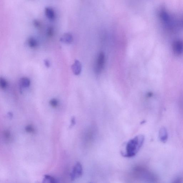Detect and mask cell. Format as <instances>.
Wrapping results in <instances>:
<instances>
[{"instance_id": "5", "label": "cell", "mask_w": 183, "mask_h": 183, "mask_svg": "<svg viewBox=\"0 0 183 183\" xmlns=\"http://www.w3.org/2000/svg\"><path fill=\"white\" fill-rule=\"evenodd\" d=\"M173 51L175 54L180 55L183 53V41L181 40H176L173 44Z\"/></svg>"}, {"instance_id": "15", "label": "cell", "mask_w": 183, "mask_h": 183, "mask_svg": "<svg viewBox=\"0 0 183 183\" xmlns=\"http://www.w3.org/2000/svg\"><path fill=\"white\" fill-rule=\"evenodd\" d=\"M3 136L5 140L7 141H10L11 139V134L10 131H5L3 132Z\"/></svg>"}, {"instance_id": "17", "label": "cell", "mask_w": 183, "mask_h": 183, "mask_svg": "<svg viewBox=\"0 0 183 183\" xmlns=\"http://www.w3.org/2000/svg\"><path fill=\"white\" fill-rule=\"evenodd\" d=\"M47 36L49 37H52L54 35V30L52 28L48 29L47 32Z\"/></svg>"}, {"instance_id": "9", "label": "cell", "mask_w": 183, "mask_h": 183, "mask_svg": "<svg viewBox=\"0 0 183 183\" xmlns=\"http://www.w3.org/2000/svg\"><path fill=\"white\" fill-rule=\"evenodd\" d=\"M60 41L66 44H70L73 41V37L70 33H66L61 37Z\"/></svg>"}, {"instance_id": "3", "label": "cell", "mask_w": 183, "mask_h": 183, "mask_svg": "<svg viewBox=\"0 0 183 183\" xmlns=\"http://www.w3.org/2000/svg\"><path fill=\"white\" fill-rule=\"evenodd\" d=\"M105 62V56L104 53H99L96 60L94 66V71L96 74L101 73L104 67Z\"/></svg>"}, {"instance_id": "14", "label": "cell", "mask_w": 183, "mask_h": 183, "mask_svg": "<svg viewBox=\"0 0 183 183\" xmlns=\"http://www.w3.org/2000/svg\"><path fill=\"white\" fill-rule=\"evenodd\" d=\"M25 130L26 132L31 133H34L36 132L34 127L30 125H27L25 128Z\"/></svg>"}, {"instance_id": "4", "label": "cell", "mask_w": 183, "mask_h": 183, "mask_svg": "<svg viewBox=\"0 0 183 183\" xmlns=\"http://www.w3.org/2000/svg\"><path fill=\"white\" fill-rule=\"evenodd\" d=\"M82 166L80 163L78 162L75 165L71 174V180H74L80 177L82 174Z\"/></svg>"}, {"instance_id": "1", "label": "cell", "mask_w": 183, "mask_h": 183, "mask_svg": "<svg viewBox=\"0 0 183 183\" xmlns=\"http://www.w3.org/2000/svg\"><path fill=\"white\" fill-rule=\"evenodd\" d=\"M145 139L144 135L140 134L128 141L121 152L122 155L123 157L127 158L134 157L142 146Z\"/></svg>"}, {"instance_id": "16", "label": "cell", "mask_w": 183, "mask_h": 183, "mask_svg": "<svg viewBox=\"0 0 183 183\" xmlns=\"http://www.w3.org/2000/svg\"><path fill=\"white\" fill-rule=\"evenodd\" d=\"M50 104L51 106L54 108L56 107L58 104V101L55 98H53L50 100Z\"/></svg>"}, {"instance_id": "8", "label": "cell", "mask_w": 183, "mask_h": 183, "mask_svg": "<svg viewBox=\"0 0 183 183\" xmlns=\"http://www.w3.org/2000/svg\"><path fill=\"white\" fill-rule=\"evenodd\" d=\"M73 72L76 75H78L81 74L82 70V66L79 61L78 60L75 61L72 66Z\"/></svg>"}, {"instance_id": "12", "label": "cell", "mask_w": 183, "mask_h": 183, "mask_svg": "<svg viewBox=\"0 0 183 183\" xmlns=\"http://www.w3.org/2000/svg\"><path fill=\"white\" fill-rule=\"evenodd\" d=\"M44 182H50V183H56L57 182V180L51 177L50 176L46 175L44 178Z\"/></svg>"}, {"instance_id": "18", "label": "cell", "mask_w": 183, "mask_h": 183, "mask_svg": "<svg viewBox=\"0 0 183 183\" xmlns=\"http://www.w3.org/2000/svg\"><path fill=\"white\" fill-rule=\"evenodd\" d=\"M44 63L46 67L49 68L50 67V62L48 59H46L44 60Z\"/></svg>"}, {"instance_id": "13", "label": "cell", "mask_w": 183, "mask_h": 183, "mask_svg": "<svg viewBox=\"0 0 183 183\" xmlns=\"http://www.w3.org/2000/svg\"><path fill=\"white\" fill-rule=\"evenodd\" d=\"M0 85H1V87L2 89H6L8 87L7 81L5 79L1 78L0 79Z\"/></svg>"}, {"instance_id": "6", "label": "cell", "mask_w": 183, "mask_h": 183, "mask_svg": "<svg viewBox=\"0 0 183 183\" xmlns=\"http://www.w3.org/2000/svg\"><path fill=\"white\" fill-rule=\"evenodd\" d=\"M45 14L46 18L50 21H54L56 18V13L52 7H46L45 9Z\"/></svg>"}, {"instance_id": "19", "label": "cell", "mask_w": 183, "mask_h": 183, "mask_svg": "<svg viewBox=\"0 0 183 183\" xmlns=\"http://www.w3.org/2000/svg\"><path fill=\"white\" fill-rule=\"evenodd\" d=\"M75 123V120L74 118H73L71 120V124L72 125H74Z\"/></svg>"}, {"instance_id": "11", "label": "cell", "mask_w": 183, "mask_h": 183, "mask_svg": "<svg viewBox=\"0 0 183 183\" xmlns=\"http://www.w3.org/2000/svg\"><path fill=\"white\" fill-rule=\"evenodd\" d=\"M30 79L27 78H23L20 80V84L22 87H28L30 86Z\"/></svg>"}, {"instance_id": "10", "label": "cell", "mask_w": 183, "mask_h": 183, "mask_svg": "<svg viewBox=\"0 0 183 183\" xmlns=\"http://www.w3.org/2000/svg\"><path fill=\"white\" fill-rule=\"evenodd\" d=\"M27 43L29 47L32 48H36L38 45V42L33 37H30L28 38Z\"/></svg>"}, {"instance_id": "2", "label": "cell", "mask_w": 183, "mask_h": 183, "mask_svg": "<svg viewBox=\"0 0 183 183\" xmlns=\"http://www.w3.org/2000/svg\"><path fill=\"white\" fill-rule=\"evenodd\" d=\"M158 15L163 25L167 30H173L176 26H180L179 20L174 18L164 8H160L158 11Z\"/></svg>"}, {"instance_id": "7", "label": "cell", "mask_w": 183, "mask_h": 183, "mask_svg": "<svg viewBox=\"0 0 183 183\" xmlns=\"http://www.w3.org/2000/svg\"><path fill=\"white\" fill-rule=\"evenodd\" d=\"M159 138L161 142L165 143L168 138V134L167 129L164 127L160 129L159 132Z\"/></svg>"}]
</instances>
